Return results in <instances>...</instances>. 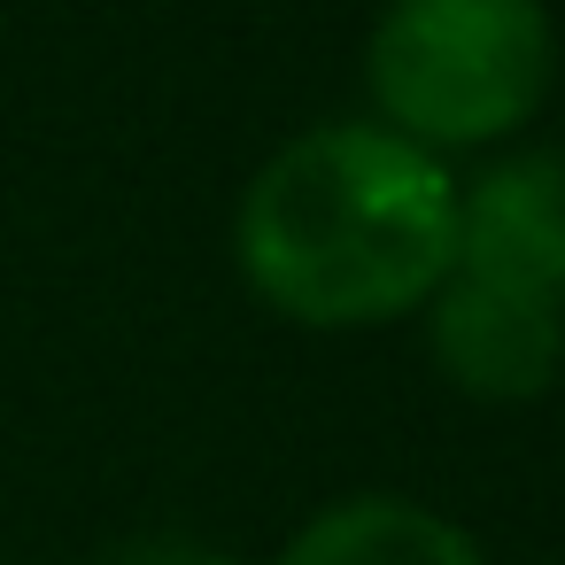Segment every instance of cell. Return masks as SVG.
I'll use <instances>...</instances> for the list:
<instances>
[{
  "label": "cell",
  "mask_w": 565,
  "mask_h": 565,
  "mask_svg": "<svg viewBox=\"0 0 565 565\" xmlns=\"http://www.w3.org/2000/svg\"><path fill=\"white\" fill-rule=\"evenodd\" d=\"M102 565H233V557H217V550L194 542V534H140V542L109 550Z\"/></svg>",
  "instance_id": "6"
},
{
  "label": "cell",
  "mask_w": 565,
  "mask_h": 565,
  "mask_svg": "<svg viewBox=\"0 0 565 565\" xmlns=\"http://www.w3.org/2000/svg\"><path fill=\"white\" fill-rule=\"evenodd\" d=\"M426 341L441 380L480 403H526L565 372V310L480 287L465 271H449V287L426 302Z\"/></svg>",
  "instance_id": "4"
},
{
  "label": "cell",
  "mask_w": 565,
  "mask_h": 565,
  "mask_svg": "<svg viewBox=\"0 0 565 565\" xmlns=\"http://www.w3.org/2000/svg\"><path fill=\"white\" fill-rule=\"evenodd\" d=\"M271 565H488L465 526L403 495H349L318 511Z\"/></svg>",
  "instance_id": "5"
},
{
  "label": "cell",
  "mask_w": 565,
  "mask_h": 565,
  "mask_svg": "<svg viewBox=\"0 0 565 565\" xmlns=\"http://www.w3.org/2000/svg\"><path fill=\"white\" fill-rule=\"evenodd\" d=\"M457 271L565 310V156L526 148L457 194Z\"/></svg>",
  "instance_id": "3"
},
{
  "label": "cell",
  "mask_w": 565,
  "mask_h": 565,
  "mask_svg": "<svg viewBox=\"0 0 565 565\" xmlns=\"http://www.w3.org/2000/svg\"><path fill=\"white\" fill-rule=\"evenodd\" d=\"M241 271L295 326H387L457 271V179L387 125L287 140L241 194Z\"/></svg>",
  "instance_id": "1"
},
{
  "label": "cell",
  "mask_w": 565,
  "mask_h": 565,
  "mask_svg": "<svg viewBox=\"0 0 565 565\" xmlns=\"http://www.w3.org/2000/svg\"><path fill=\"white\" fill-rule=\"evenodd\" d=\"M557 71V32L542 0H387L364 86L387 132L411 148H488L519 132Z\"/></svg>",
  "instance_id": "2"
}]
</instances>
